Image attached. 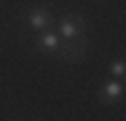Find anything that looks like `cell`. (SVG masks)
I'll return each mask as SVG.
<instances>
[{
    "label": "cell",
    "instance_id": "1",
    "mask_svg": "<svg viewBox=\"0 0 126 121\" xmlns=\"http://www.w3.org/2000/svg\"><path fill=\"white\" fill-rule=\"evenodd\" d=\"M89 51V40H86V35H80L75 40H62V46H59V59H64V62H78L83 54Z\"/></svg>",
    "mask_w": 126,
    "mask_h": 121
},
{
    "label": "cell",
    "instance_id": "3",
    "mask_svg": "<svg viewBox=\"0 0 126 121\" xmlns=\"http://www.w3.org/2000/svg\"><path fill=\"white\" fill-rule=\"evenodd\" d=\"M27 24H30L35 32H40V30H51V27H54V16H51L48 8H32V11L27 14Z\"/></svg>",
    "mask_w": 126,
    "mask_h": 121
},
{
    "label": "cell",
    "instance_id": "6",
    "mask_svg": "<svg viewBox=\"0 0 126 121\" xmlns=\"http://www.w3.org/2000/svg\"><path fill=\"white\" fill-rule=\"evenodd\" d=\"M124 73H126L124 59H115V62L110 65V75H113V78H124Z\"/></svg>",
    "mask_w": 126,
    "mask_h": 121
},
{
    "label": "cell",
    "instance_id": "2",
    "mask_svg": "<svg viewBox=\"0 0 126 121\" xmlns=\"http://www.w3.org/2000/svg\"><path fill=\"white\" fill-rule=\"evenodd\" d=\"M59 38L62 40H75L80 35H86V22L80 19V16H64L62 22H59Z\"/></svg>",
    "mask_w": 126,
    "mask_h": 121
},
{
    "label": "cell",
    "instance_id": "5",
    "mask_svg": "<svg viewBox=\"0 0 126 121\" xmlns=\"http://www.w3.org/2000/svg\"><path fill=\"white\" fill-rule=\"evenodd\" d=\"M121 97H124V83H121V78L105 81V86L99 89V102L102 105H113V102H118Z\"/></svg>",
    "mask_w": 126,
    "mask_h": 121
},
{
    "label": "cell",
    "instance_id": "4",
    "mask_svg": "<svg viewBox=\"0 0 126 121\" xmlns=\"http://www.w3.org/2000/svg\"><path fill=\"white\" fill-rule=\"evenodd\" d=\"M35 46L40 48V51H46V54H56L59 46H62V38H59V32H54V30H40V32L35 35Z\"/></svg>",
    "mask_w": 126,
    "mask_h": 121
}]
</instances>
